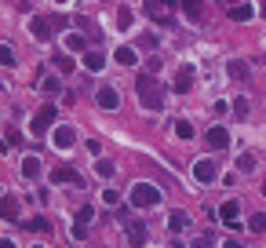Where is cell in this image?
I'll list each match as a JSON object with an SVG mask.
<instances>
[{
  "mask_svg": "<svg viewBox=\"0 0 266 248\" xmlns=\"http://www.w3.org/2000/svg\"><path fill=\"white\" fill-rule=\"evenodd\" d=\"M51 143H55V150H73L77 146V132L70 128V124H58V128L51 132Z\"/></svg>",
  "mask_w": 266,
  "mask_h": 248,
  "instance_id": "obj_4",
  "label": "cell"
},
{
  "mask_svg": "<svg viewBox=\"0 0 266 248\" xmlns=\"http://www.w3.org/2000/svg\"><path fill=\"white\" fill-rule=\"evenodd\" d=\"M233 4H241V0H233Z\"/></svg>",
  "mask_w": 266,
  "mask_h": 248,
  "instance_id": "obj_39",
  "label": "cell"
},
{
  "mask_svg": "<svg viewBox=\"0 0 266 248\" xmlns=\"http://www.w3.org/2000/svg\"><path fill=\"white\" fill-rule=\"evenodd\" d=\"M102 201H106L109 208H117V190H106V194H102Z\"/></svg>",
  "mask_w": 266,
  "mask_h": 248,
  "instance_id": "obj_34",
  "label": "cell"
},
{
  "mask_svg": "<svg viewBox=\"0 0 266 248\" xmlns=\"http://www.w3.org/2000/svg\"><path fill=\"white\" fill-rule=\"evenodd\" d=\"M175 4L179 0H146V15L157 26H171L175 22Z\"/></svg>",
  "mask_w": 266,
  "mask_h": 248,
  "instance_id": "obj_3",
  "label": "cell"
},
{
  "mask_svg": "<svg viewBox=\"0 0 266 248\" xmlns=\"http://www.w3.org/2000/svg\"><path fill=\"white\" fill-rule=\"evenodd\" d=\"M0 212H4L8 219H15V215H19V201H15V197H4V205H0Z\"/></svg>",
  "mask_w": 266,
  "mask_h": 248,
  "instance_id": "obj_22",
  "label": "cell"
},
{
  "mask_svg": "<svg viewBox=\"0 0 266 248\" xmlns=\"http://www.w3.org/2000/svg\"><path fill=\"white\" fill-rule=\"evenodd\" d=\"M135 91H139V102H143L146 110H161V106H164V99H168V91L161 88V81H157L153 73H139Z\"/></svg>",
  "mask_w": 266,
  "mask_h": 248,
  "instance_id": "obj_1",
  "label": "cell"
},
{
  "mask_svg": "<svg viewBox=\"0 0 266 248\" xmlns=\"http://www.w3.org/2000/svg\"><path fill=\"white\" fill-rule=\"evenodd\" d=\"M193 88V66H179L175 70V91H190Z\"/></svg>",
  "mask_w": 266,
  "mask_h": 248,
  "instance_id": "obj_9",
  "label": "cell"
},
{
  "mask_svg": "<svg viewBox=\"0 0 266 248\" xmlns=\"http://www.w3.org/2000/svg\"><path fill=\"white\" fill-rule=\"evenodd\" d=\"M179 8L186 11L190 22H201V15H205V4H201V0H179Z\"/></svg>",
  "mask_w": 266,
  "mask_h": 248,
  "instance_id": "obj_13",
  "label": "cell"
},
{
  "mask_svg": "<svg viewBox=\"0 0 266 248\" xmlns=\"http://www.w3.org/2000/svg\"><path fill=\"white\" fill-rule=\"evenodd\" d=\"M223 248H244V244H241V241H226Z\"/></svg>",
  "mask_w": 266,
  "mask_h": 248,
  "instance_id": "obj_37",
  "label": "cell"
},
{
  "mask_svg": "<svg viewBox=\"0 0 266 248\" xmlns=\"http://www.w3.org/2000/svg\"><path fill=\"white\" fill-rule=\"evenodd\" d=\"M8 143L19 146V143H22V132H19V128H8Z\"/></svg>",
  "mask_w": 266,
  "mask_h": 248,
  "instance_id": "obj_33",
  "label": "cell"
},
{
  "mask_svg": "<svg viewBox=\"0 0 266 248\" xmlns=\"http://www.w3.org/2000/svg\"><path fill=\"white\" fill-rule=\"evenodd\" d=\"M0 248H15V244H11V241H0Z\"/></svg>",
  "mask_w": 266,
  "mask_h": 248,
  "instance_id": "obj_38",
  "label": "cell"
},
{
  "mask_svg": "<svg viewBox=\"0 0 266 248\" xmlns=\"http://www.w3.org/2000/svg\"><path fill=\"white\" fill-rule=\"evenodd\" d=\"M131 205L135 208H157L161 205V190L153 182H135L131 186Z\"/></svg>",
  "mask_w": 266,
  "mask_h": 248,
  "instance_id": "obj_2",
  "label": "cell"
},
{
  "mask_svg": "<svg viewBox=\"0 0 266 248\" xmlns=\"http://www.w3.org/2000/svg\"><path fill=\"white\" fill-rule=\"evenodd\" d=\"M117 26H120V29H128V26H131V11H128V8H120V11H117Z\"/></svg>",
  "mask_w": 266,
  "mask_h": 248,
  "instance_id": "obj_28",
  "label": "cell"
},
{
  "mask_svg": "<svg viewBox=\"0 0 266 248\" xmlns=\"http://www.w3.org/2000/svg\"><path fill=\"white\" fill-rule=\"evenodd\" d=\"M186 223H190V215H186V212H171L168 215V226L171 230H186Z\"/></svg>",
  "mask_w": 266,
  "mask_h": 248,
  "instance_id": "obj_17",
  "label": "cell"
},
{
  "mask_svg": "<svg viewBox=\"0 0 266 248\" xmlns=\"http://www.w3.org/2000/svg\"><path fill=\"white\" fill-rule=\"evenodd\" d=\"M95 99H99L102 110H117V106H120V91H117V88H99Z\"/></svg>",
  "mask_w": 266,
  "mask_h": 248,
  "instance_id": "obj_5",
  "label": "cell"
},
{
  "mask_svg": "<svg viewBox=\"0 0 266 248\" xmlns=\"http://www.w3.org/2000/svg\"><path fill=\"white\" fill-rule=\"evenodd\" d=\"M51 124H55V106H44V110H40V113L33 117V132L40 135V132H48Z\"/></svg>",
  "mask_w": 266,
  "mask_h": 248,
  "instance_id": "obj_6",
  "label": "cell"
},
{
  "mask_svg": "<svg viewBox=\"0 0 266 248\" xmlns=\"http://www.w3.org/2000/svg\"><path fill=\"white\" fill-rule=\"evenodd\" d=\"M22 175H26V179H37V175H40V157H26V161H22Z\"/></svg>",
  "mask_w": 266,
  "mask_h": 248,
  "instance_id": "obj_16",
  "label": "cell"
},
{
  "mask_svg": "<svg viewBox=\"0 0 266 248\" xmlns=\"http://www.w3.org/2000/svg\"><path fill=\"white\" fill-rule=\"evenodd\" d=\"M248 226L255 230V234H266V215L259 212V215H252V219H248Z\"/></svg>",
  "mask_w": 266,
  "mask_h": 248,
  "instance_id": "obj_26",
  "label": "cell"
},
{
  "mask_svg": "<svg viewBox=\"0 0 266 248\" xmlns=\"http://www.w3.org/2000/svg\"><path fill=\"white\" fill-rule=\"evenodd\" d=\"M128 241H131V248H146V241H150L146 237V226L143 223H131L128 226Z\"/></svg>",
  "mask_w": 266,
  "mask_h": 248,
  "instance_id": "obj_12",
  "label": "cell"
},
{
  "mask_svg": "<svg viewBox=\"0 0 266 248\" xmlns=\"http://www.w3.org/2000/svg\"><path fill=\"white\" fill-rule=\"evenodd\" d=\"M102 66H106V55H102V51H84V70L99 73Z\"/></svg>",
  "mask_w": 266,
  "mask_h": 248,
  "instance_id": "obj_15",
  "label": "cell"
},
{
  "mask_svg": "<svg viewBox=\"0 0 266 248\" xmlns=\"http://www.w3.org/2000/svg\"><path fill=\"white\" fill-rule=\"evenodd\" d=\"M193 179L208 186V182L215 179V161H197V164H193Z\"/></svg>",
  "mask_w": 266,
  "mask_h": 248,
  "instance_id": "obj_8",
  "label": "cell"
},
{
  "mask_svg": "<svg viewBox=\"0 0 266 248\" xmlns=\"http://www.w3.org/2000/svg\"><path fill=\"white\" fill-rule=\"evenodd\" d=\"M117 62L120 66H135V51L131 48H117Z\"/></svg>",
  "mask_w": 266,
  "mask_h": 248,
  "instance_id": "obj_23",
  "label": "cell"
},
{
  "mask_svg": "<svg viewBox=\"0 0 266 248\" xmlns=\"http://www.w3.org/2000/svg\"><path fill=\"white\" fill-rule=\"evenodd\" d=\"M51 182H70V186H84V179L73 172V168H55L51 172Z\"/></svg>",
  "mask_w": 266,
  "mask_h": 248,
  "instance_id": "obj_10",
  "label": "cell"
},
{
  "mask_svg": "<svg viewBox=\"0 0 266 248\" xmlns=\"http://www.w3.org/2000/svg\"><path fill=\"white\" fill-rule=\"evenodd\" d=\"M230 77H237V81H248V66L233 58V62H230Z\"/></svg>",
  "mask_w": 266,
  "mask_h": 248,
  "instance_id": "obj_21",
  "label": "cell"
},
{
  "mask_svg": "<svg viewBox=\"0 0 266 248\" xmlns=\"http://www.w3.org/2000/svg\"><path fill=\"white\" fill-rule=\"evenodd\" d=\"M139 48H157V37H153V33H143V37H139Z\"/></svg>",
  "mask_w": 266,
  "mask_h": 248,
  "instance_id": "obj_31",
  "label": "cell"
},
{
  "mask_svg": "<svg viewBox=\"0 0 266 248\" xmlns=\"http://www.w3.org/2000/svg\"><path fill=\"white\" fill-rule=\"evenodd\" d=\"M230 110H233V117H237V120H244V117H248V99H244V95H241V99H233Z\"/></svg>",
  "mask_w": 266,
  "mask_h": 248,
  "instance_id": "obj_20",
  "label": "cell"
},
{
  "mask_svg": "<svg viewBox=\"0 0 266 248\" xmlns=\"http://www.w3.org/2000/svg\"><path fill=\"white\" fill-rule=\"evenodd\" d=\"M29 230H37V234H48V230H51V223L37 215V219H29Z\"/></svg>",
  "mask_w": 266,
  "mask_h": 248,
  "instance_id": "obj_27",
  "label": "cell"
},
{
  "mask_svg": "<svg viewBox=\"0 0 266 248\" xmlns=\"http://www.w3.org/2000/svg\"><path fill=\"white\" fill-rule=\"evenodd\" d=\"M237 172H244V175H252V172H255V157H252V153L237 157Z\"/></svg>",
  "mask_w": 266,
  "mask_h": 248,
  "instance_id": "obj_19",
  "label": "cell"
},
{
  "mask_svg": "<svg viewBox=\"0 0 266 248\" xmlns=\"http://www.w3.org/2000/svg\"><path fill=\"white\" fill-rule=\"evenodd\" d=\"M55 70H58V73H70V70H73V58H70V55H55Z\"/></svg>",
  "mask_w": 266,
  "mask_h": 248,
  "instance_id": "obj_24",
  "label": "cell"
},
{
  "mask_svg": "<svg viewBox=\"0 0 266 248\" xmlns=\"http://www.w3.org/2000/svg\"><path fill=\"white\" fill-rule=\"evenodd\" d=\"M205 143H208V146H215V150H223V146H230V132H226V128H219V124H215V128H208Z\"/></svg>",
  "mask_w": 266,
  "mask_h": 248,
  "instance_id": "obj_7",
  "label": "cell"
},
{
  "mask_svg": "<svg viewBox=\"0 0 266 248\" xmlns=\"http://www.w3.org/2000/svg\"><path fill=\"white\" fill-rule=\"evenodd\" d=\"M175 135H179V139H190V135H193V124H190V120H175Z\"/></svg>",
  "mask_w": 266,
  "mask_h": 248,
  "instance_id": "obj_25",
  "label": "cell"
},
{
  "mask_svg": "<svg viewBox=\"0 0 266 248\" xmlns=\"http://www.w3.org/2000/svg\"><path fill=\"white\" fill-rule=\"evenodd\" d=\"M219 215H223V223H237V215H241V201H223V208H219Z\"/></svg>",
  "mask_w": 266,
  "mask_h": 248,
  "instance_id": "obj_14",
  "label": "cell"
},
{
  "mask_svg": "<svg viewBox=\"0 0 266 248\" xmlns=\"http://www.w3.org/2000/svg\"><path fill=\"white\" fill-rule=\"evenodd\" d=\"M58 4H66V0H58Z\"/></svg>",
  "mask_w": 266,
  "mask_h": 248,
  "instance_id": "obj_40",
  "label": "cell"
},
{
  "mask_svg": "<svg viewBox=\"0 0 266 248\" xmlns=\"http://www.w3.org/2000/svg\"><path fill=\"white\" fill-rule=\"evenodd\" d=\"M95 172H99L102 179H109V175H113V161H99V164H95Z\"/></svg>",
  "mask_w": 266,
  "mask_h": 248,
  "instance_id": "obj_29",
  "label": "cell"
},
{
  "mask_svg": "<svg viewBox=\"0 0 266 248\" xmlns=\"http://www.w3.org/2000/svg\"><path fill=\"white\" fill-rule=\"evenodd\" d=\"M0 62H4V66H15V51L8 48V44H4V48H0Z\"/></svg>",
  "mask_w": 266,
  "mask_h": 248,
  "instance_id": "obj_30",
  "label": "cell"
},
{
  "mask_svg": "<svg viewBox=\"0 0 266 248\" xmlns=\"http://www.w3.org/2000/svg\"><path fill=\"white\" fill-rule=\"evenodd\" d=\"M91 215H95V212H91V205H88V208H81V215H77V223H91Z\"/></svg>",
  "mask_w": 266,
  "mask_h": 248,
  "instance_id": "obj_35",
  "label": "cell"
},
{
  "mask_svg": "<svg viewBox=\"0 0 266 248\" xmlns=\"http://www.w3.org/2000/svg\"><path fill=\"white\" fill-rule=\"evenodd\" d=\"M230 15H233V19H237V22H248V19H252V4H237V8H230Z\"/></svg>",
  "mask_w": 266,
  "mask_h": 248,
  "instance_id": "obj_18",
  "label": "cell"
},
{
  "mask_svg": "<svg viewBox=\"0 0 266 248\" xmlns=\"http://www.w3.org/2000/svg\"><path fill=\"white\" fill-rule=\"evenodd\" d=\"M44 91H48V95H55V91H58V81H55V77H44V84H40Z\"/></svg>",
  "mask_w": 266,
  "mask_h": 248,
  "instance_id": "obj_32",
  "label": "cell"
},
{
  "mask_svg": "<svg viewBox=\"0 0 266 248\" xmlns=\"http://www.w3.org/2000/svg\"><path fill=\"white\" fill-rule=\"evenodd\" d=\"M190 248H212V237H208V234H205V237H197Z\"/></svg>",
  "mask_w": 266,
  "mask_h": 248,
  "instance_id": "obj_36",
  "label": "cell"
},
{
  "mask_svg": "<svg viewBox=\"0 0 266 248\" xmlns=\"http://www.w3.org/2000/svg\"><path fill=\"white\" fill-rule=\"evenodd\" d=\"M29 29H33V37H37L40 44L51 40V22H48V19H33V22H29Z\"/></svg>",
  "mask_w": 266,
  "mask_h": 248,
  "instance_id": "obj_11",
  "label": "cell"
}]
</instances>
